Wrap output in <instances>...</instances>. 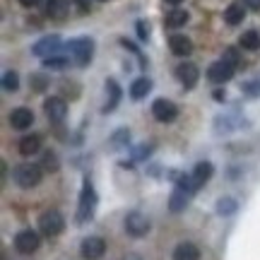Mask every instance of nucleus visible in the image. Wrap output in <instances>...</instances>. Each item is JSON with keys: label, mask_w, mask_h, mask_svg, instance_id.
<instances>
[{"label": "nucleus", "mask_w": 260, "mask_h": 260, "mask_svg": "<svg viewBox=\"0 0 260 260\" xmlns=\"http://www.w3.org/2000/svg\"><path fill=\"white\" fill-rule=\"evenodd\" d=\"M65 51H68V56H70V60L75 65L84 68V65L92 63V58H94V41L89 37L73 39V41L65 44Z\"/></svg>", "instance_id": "1"}, {"label": "nucleus", "mask_w": 260, "mask_h": 260, "mask_svg": "<svg viewBox=\"0 0 260 260\" xmlns=\"http://www.w3.org/2000/svg\"><path fill=\"white\" fill-rule=\"evenodd\" d=\"M12 178H15V183L19 188H34L41 183L44 169H41V164H19L12 171Z\"/></svg>", "instance_id": "2"}, {"label": "nucleus", "mask_w": 260, "mask_h": 260, "mask_svg": "<svg viewBox=\"0 0 260 260\" xmlns=\"http://www.w3.org/2000/svg\"><path fill=\"white\" fill-rule=\"evenodd\" d=\"M94 207H96V193L89 178H84L82 193H80V207H77V222L84 224L94 217Z\"/></svg>", "instance_id": "3"}, {"label": "nucleus", "mask_w": 260, "mask_h": 260, "mask_svg": "<svg viewBox=\"0 0 260 260\" xmlns=\"http://www.w3.org/2000/svg\"><path fill=\"white\" fill-rule=\"evenodd\" d=\"M63 229H65V219L58 210H48V212H44L39 217V232L44 236H48V239L63 234Z\"/></svg>", "instance_id": "4"}, {"label": "nucleus", "mask_w": 260, "mask_h": 260, "mask_svg": "<svg viewBox=\"0 0 260 260\" xmlns=\"http://www.w3.org/2000/svg\"><path fill=\"white\" fill-rule=\"evenodd\" d=\"M39 246H41V236L34 229H22L15 236V251L22 255H31L34 251H39Z\"/></svg>", "instance_id": "5"}, {"label": "nucleus", "mask_w": 260, "mask_h": 260, "mask_svg": "<svg viewBox=\"0 0 260 260\" xmlns=\"http://www.w3.org/2000/svg\"><path fill=\"white\" fill-rule=\"evenodd\" d=\"M60 46H63L60 37H56V34H48V37L39 39L37 44L31 46V53H34V56H39L41 60H46V58H51V56H56V53H60Z\"/></svg>", "instance_id": "6"}, {"label": "nucleus", "mask_w": 260, "mask_h": 260, "mask_svg": "<svg viewBox=\"0 0 260 260\" xmlns=\"http://www.w3.org/2000/svg\"><path fill=\"white\" fill-rule=\"evenodd\" d=\"M123 224H125V234L133 236V239H142L149 232V219L142 212H130Z\"/></svg>", "instance_id": "7"}, {"label": "nucleus", "mask_w": 260, "mask_h": 260, "mask_svg": "<svg viewBox=\"0 0 260 260\" xmlns=\"http://www.w3.org/2000/svg\"><path fill=\"white\" fill-rule=\"evenodd\" d=\"M80 253H82L84 260H99L106 253V241L102 236H87L80 246Z\"/></svg>", "instance_id": "8"}, {"label": "nucleus", "mask_w": 260, "mask_h": 260, "mask_svg": "<svg viewBox=\"0 0 260 260\" xmlns=\"http://www.w3.org/2000/svg\"><path fill=\"white\" fill-rule=\"evenodd\" d=\"M152 116H154L159 123H171V121H176L178 109H176V104L169 102V99H154V104H152Z\"/></svg>", "instance_id": "9"}, {"label": "nucleus", "mask_w": 260, "mask_h": 260, "mask_svg": "<svg viewBox=\"0 0 260 260\" xmlns=\"http://www.w3.org/2000/svg\"><path fill=\"white\" fill-rule=\"evenodd\" d=\"M44 111H46L51 123H63L65 116H68V104L60 96H48L46 102H44Z\"/></svg>", "instance_id": "10"}, {"label": "nucleus", "mask_w": 260, "mask_h": 260, "mask_svg": "<svg viewBox=\"0 0 260 260\" xmlns=\"http://www.w3.org/2000/svg\"><path fill=\"white\" fill-rule=\"evenodd\" d=\"M207 77L217 84L229 82V80L234 77V65H229L226 60H217V63H212L210 68H207Z\"/></svg>", "instance_id": "11"}, {"label": "nucleus", "mask_w": 260, "mask_h": 260, "mask_svg": "<svg viewBox=\"0 0 260 260\" xmlns=\"http://www.w3.org/2000/svg\"><path fill=\"white\" fill-rule=\"evenodd\" d=\"M31 123H34L31 109H27V106L12 109V113H10V125L15 130H27V128H31Z\"/></svg>", "instance_id": "12"}, {"label": "nucleus", "mask_w": 260, "mask_h": 260, "mask_svg": "<svg viewBox=\"0 0 260 260\" xmlns=\"http://www.w3.org/2000/svg\"><path fill=\"white\" fill-rule=\"evenodd\" d=\"M169 48H171V53L178 58H186L193 53V41L186 37V34H171L169 39Z\"/></svg>", "instance_id": "13"}, {"label": "nucleus", "mask_w": 260, "mask_h": 260, "mask_svg": "<svg viewBox=\"0 0 260 260\" xmlns=\"http://www.w3.org/2000/svg\"><path fill=\"white\" fill-rule=\"evenodd\" d=\"M176 77L181 80V84L186 87V89H193L198 80H200V73H198V68L193 63H181L176 68Z\"/></svg>", "instance_id": "14"}, {"label": "nucleus", "mask_w": 260, "mask_h": 260, "mask_svg": "<svg viewBox=\"0 0 260 260\" xmlns=\"http://www.w3.org/2000/svg\"><path fill=\"white\" fill-rule=\"evenodd\" d=\"M212 174H214V167L210 164V161H198L195 169H193V174H190V181H193L195 190H198V188H203L205 183L212 178Z\"/></svg>", "instance_id": "15"}, {"label": "nucleus", "mask_w": 260, "mask_h": 260, "mask_svg": "<svg viewBox=\"0 0 260 260\" xmlns=\"http://www.w3.org/2000/svg\"><path fill=\"white\" fill-rule=\"evenodd\" d=\"M190 195L193 193H188L186 188H174V193H171V198H169V210L176 214V212H183L188 207V203H190Z\"/></svg>", "instance_id": "16"}, {"label": "nucleus", "mask_w": 260, "mask_h": 260, "mask_svg": "<svg viewBox=\"0 0 260 260\" xmlns=\"http://www.w3.org/2000/svg\"><path fill=\"white\" fill-rule=\"evenodd\" d=\"M243 17H246V5H243V0H236V3H232L229 8L224 10V22L232 24V27L241 24Z\"/></svg>", "instance_id": "17"}, {"label": "nucleus", "mask_w": 260, "mask_h": 260, "mask_svg": "<svg viewBox=\"0 0 260 260\" xmlns=\"http://www.w3.org/2000/svg\"><path fill=\"white\" fill-rule=\"evenodd\" d=\"M17 149L22 157H34V154L41 152V138L39 135H24V138L19 140Z\"/></svg>", "instance_id": "18"}, {"label": "nucleus", "mask_w": 260, "mask_h": 260, "mask_svg": "<svg viewBox=\"0 0 260 260\" xmlns=\"http://www.w3.org/2000/svg\"><path fill=\"white\" fill-rule=\"evenodd\" d=\"M171 258L174 260H200V251H198V246L190 241H183L178 243L174 253H171Z\"/></svg>", "instance_id": "19"}, {"label": "nucleus", "mask_w": 260, "mask_h": 260, "mask_svg": "<svg viewBox=\"0 0 260 260\" xmlns=\"http://www.w3.org/2000/svg\"><path fill=\"white\" fill-rule=\"evenodd\" d=\"M70 10V0H46V15L53 19H63Z\"/></svg>", "instance_id": "20"}, {"label": "nucleus", "mask_w": 260, "mask_h": 260, "mask_svg": "<svg viewBox=\"0 0 260 260\" xmlns=\"http://www.w3.org/2000/svg\"><path fill=\"white\" fill-rule=\"evenodd\" d=\"M149 89H152V80H149V77H138L135 82L130 84V96H133L135 102H140V99H145L149 94Z\"/></svg>", "instance_id": "21"}, {"label": "nucleus", "mask_w": 260, "mask_h": 260, "mask_svg": "<svg viewBox=\"0 0 260 260\" xmlns=\"http://www.w3.org/2000/svg\"><path fill=\"white\" fill-rule=\"evenodd\" d=\"M186 22H188V12H186V10H171L167 17H164V27L178 29V27H183Z\"/></svg>", "instance_id": "22"}, {"label": "nucleus", "mask_w": 260, "mask_h": 260, "mask_svg": "<svg viewBox=\"0 0 260 260\" xmlns=\"http://www.w3.org/2000/svg\"><path fill=\"white\" fill-rule=\"evenodd\" d=\"M106 89L111 92V99L106 102V106H104V113H111L116 106H118V102H121V87H118V82L116 80H109L106 82Z\"/></svg>", "instance_id": "23"}, {"label": "nucleus", "mask_w": 260, "mask_h": 260, "mask_svg": "<svg viewBox=\"0 0 260 260\" xmlns=\"http://www.w3.org/2000/svg\"><path fill=\"white\" fill-rule=\"evenodd\" d=\"M239 44H241V48H246V51H258L260 48V34L255 31V29H248V31H243L241 34Z\"/></svg>", "instance_id": "24"}, {"label": "nucleus", "mask_w": 260, "mask_h": 260, "mask_svg": "<svg viewBox=\"0 0 260 260\" xmlns=\"http://www.w3.org/2000/svg\"><path fill=\"white\" fill-rule=\"evenodd\" d=\"M236 210H239V203H236L234 198H219V200H217V214L232 217Z\"/></svg>", "instance_id": "25"}, {"label": "nucleus", "mask_w": 260, "mask_h": 260, "mask_svg": "<svg viewBox=\"0 0 260 260\" xmlns=\"http://www.w3.org/2000/svg\"><path fill=\"white\" fill-rule=\"evenodd\" d=\"M3 89L5 92H17L19 89V75L15 70H5L3 73Z\"/></svg>", "instance_id": "26"}, {"label": "nucleus", "mask_w": 260, "mask_h": 260, "mask_svg": "<svg viewBox=\"0 0 260 260\" xmlns=\"http://www.w3.org/2000/svg\"><path fill=\"white\" fill-rule=\"evenodd\" d=\"M70 63V56H63V53H56V56H51L44 60V68H65V65Z\"/></svg>", "instance_id": "27"}, {"label": "nucleus", "mask_w": 260, "mask_h": 260, "mask_svg": "<svg viewBox=\"0 0 260 260\" xmlns=\"http://www.w3.org/2000/svg\"><path fill=\"white\" fill-rule=\"evenodd\" d=\"M41 169H46V171H58V157L56 154L46 152V154H44V164H41Z\"/></svg>", "instance_id": "28"}, {"label": "nucleus", "mask_w": 260, "mask_h": 260, "mask_svg": "<svg viewBox=\"0 0 260 260\" xmlns=\"http://www.w3.org/2000/svg\"><path fill=\"white\" fill-rule=\"evenodd\" d=\"M222 60H226V63H229V65H234V68H236V65H239V51H236V48H234V46L224 48V56H222Z\"/></svg>", "instance_id": "29"}, {"label": "nucleus", "mask_w": 260, "mask_h": 260, "mask_svg": "<svg viewBox=\"0 0 260 260\" xmlns=\"http://www.w3.org/2000/svg\"><path fill=\"white\" fill-rule=\"evenodd\" d=\"M135 29H138V39L140 41H147L149 39V24L145 22V19H140L138 24H135Z\"/></svg>", "instance_id": "30"}, {"label": "nucleus", "mask_w": 260, "mask_h": 260, "mask_svg": "<svg viewBox=\"0 0 260 260\" xmlns=\"http://www.w3.org/2000/svg\"><path fill=\"white\" fill-rule=\"evenodd\" d=\"M243 92H246V96H260V82H246Z\"/></svg>", "instance_id": "31"}, {"label": "nucleus", "mask_w": 260, "mask_h": 260, "mask_svg": "<svg viewBox=\"0 0 260 260\" xmlns=\"http://www.w3.org/2000/svg\"><path fill=\"white\" fill-rule=\"evenodd\" d=\"M31 84H34L39 92H41V89H46V77H44V75H37V77L31 80Z\"/></svg>", "instance_id": "32"}, {"label": "nucleus", "mask_w": 260, "mask_h": 260, "mask_svg": "<svg viewBox=\"0 0 260 260\" xmlns=\"http://www.w3.org/2000/svg\"><path fill=\"white\" fill-rule=\"evenodd\" d=\"M75 5H77V10H80L82 15H87V12H89V3H87V0H75Z\"/></svg>", "instance_id": "33"}, {"label": "nucleus", "mask_w": 260, "mask_h": 260, "mask_svg": "<svg viewBox=\"0 0 260 260\" xmlns=\"http://www.w3.org/2000/svg\"><path fill=\"white\" fill-rule=\"evenodd\" d=\"M243 5L248 10H260V0H243Z\"/></svg>", "instance_id": "34"}, {"label": "nucleus", "mask_w": 260, "mask_h": 260, "mask_svg": "<svg viewBox=\"0 0 260 260\" xmlns=\"http://www.w3.org/2000/svg\"><path fill=\"white\" fill-rule=\"evenodd\" d=\"M19 5H24V8H34V5H39V0H19Z\"/></svg>", "instance_id": "35"}, {"label": "nucleus", "mask_w": 260, "mask_h": 260, "mask_svg": "<svg viewBox=\"0 0 260 260\" xmlns=\"http://www.w3.org/2000/svg\"><path fill=\"white\" fill-rule=\"evenodd\" d=\"M214 99H217V102H224V92H222V89H214Z\"/></svg>", "instance_id": "36"}, {"label": "nucleus", "mask_w": 260, "mask_h": 260, "mask_svg": "<svg viewBox=\"0 0 260 260\" xmlns=\"http://www.w3.org/2000/svg\"><path fill=\"white\" fill-rule=\"evenodd\" d=\"M123 260H142V258H140L138 253H128V255H125V258H123Z\"/></svg>", "instance_id": "37"}, {"label": "nucleus", "mask_w": 260, "mask_h": 260, "mask_svg": "<svg viewBox=\"0 0 260 260\" xmlns=\"http://www.w3.org/2000/svg\"><path fill=\"white\" fill-rule=\"evenodd\" d=\"M167 3H171V5H181L183 0H167Z\"/></svg>", "instance_id": "38"}]
</instances>
